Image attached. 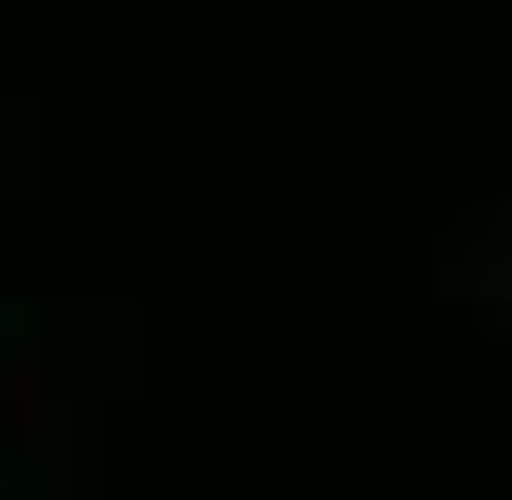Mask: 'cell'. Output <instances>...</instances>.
Segmentation results:
<instances>
[{
  "label": "cell",
  "instance_id": "cell-1",
  "mask_svg": "<svg viewBox=\"0 0 512 500\" xmlns=\"http://www.w3.org/2000/svg\"><path fill=\"white\" fill-rule=\"evenodd\" d=\"M0 413H13V438H25V450L50 438V363H38V350H13V375H0Z\"/></svg>",
  "mask_w": 512,
  "mask_h": 500
}]
</instances>
